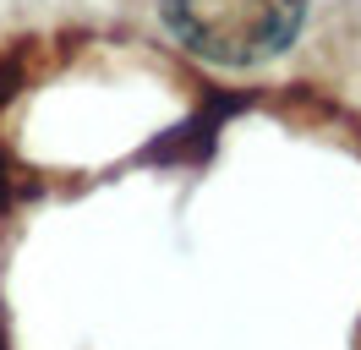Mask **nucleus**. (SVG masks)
Wrapping results in <instances>:
<instances>
[{
	"label": "nucleus",
	"instance_id": "f257e3e1",
	"mask_svg": "<svg viewBox=\"0 0 361 350\" xmlns=\"http://www.w3.org/2000/svg\"><path fill=\"white\" fill-rule=\"evenodd\" d=\"M159 11L186 55L225 71H247L295 44L307 0H159Z\"/></svg>",
	"mask_w": 361,
	"mask_h": 350
}]
</instances>
